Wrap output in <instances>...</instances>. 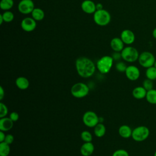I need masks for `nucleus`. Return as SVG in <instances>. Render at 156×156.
<instances>
[{
    "label": "nucleus",
    "instance_id": "nucleus-18",
    "mask_svg": "<svg viewBox=\"0 0 156 156\" xmlns=\"http://www.w3.org/2000/svg\"><path fill=\"white\" fill-rule=\"evenodd\" d=\"M133 129L126 124H123L118 129L119 135L123 138H129L132 136Z\"/></svg>",
    "mask_w": 156,
    "mask_h": 156
},
{
    "label": "nucleus",
    "instance_id": "nucleus-1",
    "mask_svg": "<svg viewBox=\"0 0 156 156\" xmlns=\"http://www.w3.org/2000/svg\"><path fill=\"white\" fill-rule=\"evenodd\" d=\"M75 66L77 74L83 78L91 77L96 69V66L94 62L86 57H80L77 58Z\"/></svg>",
    "mask_w": 156,
    "mask_h": 156
},
{
    "label": "nucleus",
    "instance_id": "nucleus-19",
    "mask_svg": "<svg viewBox=\"0 0 156 156\" xmlns=\"http://www.w3.org/2000/svg\"><path fill=\"white\" fill-rule=\"evenodd\" d=\"M15 84L19 89L24 90L29 88L30 83L29 80L26 77L20 76L16 78L15 80Z\"/></svg>",
    "mask_w": 156,
    "mask_h": 156
},
{
    "label": "nucleus",
    "instance_id": "nucleus-30",
    "mask_svg": "<svg viewBox=\"0 0 156 156\" xmlns=\"http://www.w3.org/2000/svg\"><path fill=\"white\" fill-rule=\"evenodd\" d=\"M8 114V108L3 102H0V118L5 117Z\"/></svg>",
    "mask_w": 156,
    "mask_h": 156
},
{
    "label": "nucleus",
    "instance_id": "nucleus-6",
    "mask_svg": "<svg viewBox=\"0 0 156 156\" xmlns=\"http://www.w3.org/2000/svg\"><path fill=\"white\" fill-rule=\"evenodd\" d=\"M149 134L150 130L147 127L140 126L133 129L131 137L136 142H142L149 137Z\"/></svg>",
    "mask_w": 156,
    "mask_h": 156
},
{
    "label": "nucleus",
    "instance_id": "nucleus-29",
    "mask_svg": "<svg viewBox=\"0 0 156 156\" xmlns=\"http://www.w3.org/2000/svg\"><path fill=\"white\" fill-rule=\"evenodd\" d=\"M127 67L126 64L122 61L118 62L115 65V69L119 73H125Z\"/></svg>",
    "mask_w": 156,
    "mask_h": 156
},
{
    "label": "nucleus",
    "instance_id": "nucleus-14",
    "mask_svg": "<svg viewBox=\"0 0 156 156\" xmlns=\"http://www.w3.org/2000/svg\"><path fill=\"white\" fill-rule=\"evenodd\" d=\"M13 121L9 117H3L0 119V130L4 132L11 130L13 126Z\"/></svg>",
    "mask_w": 156,
    "mask_h": 156
},
{
    "label": "nucleus",
    "instance_id": "nucleus-23",
    "mask_svg": "<svg viewBox=\"0 0 156 156\" xmlns=\"http://www.w3.org/2000/svg\"><path fill=\"white\" fill-rule=\"evenodd\" d=\"M10 152V145L5 142L0 143V156H8Z\"/></svg>",
    "mask_w": 156,
    "mask_h": 156
},
{
    "label": "nucleus",
    "instance_id": "nucleus-37",
    "mask_svg": "<svg viewBox=\"0 0 156 156\" xmlns=\"http://www.w3.org/2000/svg\"><path fill=\"white\" fill-rule=\"evenodd\" d=\"M103 9L102 5L101 3H98V4H96V9L97 10H101V9Z\"/></svg>",
    "mask_w": 156,
    "mask_h": 156
},
{
    "label": "nucleus",
    "instance_id": "nucleus-15",
    "mask_svg": "<svg viewBox=\"0 0 156 156\" xmlns=\"http://www.w3.org/2000/svg\"><path fill=\"white\" fill-rule=\"evenodd\" d=\"M94 151V144L91 142H85L80 147V152L83 156H90Z\"/></svg>",
    "mask_w": 156,
    "mask_h": 156
},
{
    "label": "nucleus",
    "instance_id": "nucleus-26",
    "mask_svg": "<svg viewBox=\"0 0 156 156\" xmlns=\"http://www.w3.org/2000/svg\"><path fill=\"white\" fill-rule=\"evenodd\" d=\"M80 138L83 141L85 142H91L93 140L92 134L88 130H84L80 133Z\"/></svg>",
    "mask_w": 156,
    "mask_h": 156
},
{
    "label": "nucleus",
    "instance_id": "nucleus-20",
    "mask_svg": "<svg viewBox=\"0 0 156 156\" xmlns=\"http://www.w3.org/2000/svg\"><path fill=\"white\" fill-rule=\"evenodd\" d=\"M106 132V128L104 124L102 122H99L94 127V134L96 137L101 138L105 135Z\"/></svg>",
    "mask_w": 156,
    "mask_h": 156
},
{
    "label": "nucleus",
    "instance_id": "nucleus-2",
    "mask_svg": "<svg viewBox=\"0 0 156 156\" xmlns=\"http://www.w3.org/2000/svg\"><path fill=\"white\" fill-rule=\"evenodd\" d=\"M113 59L110 55H104L96 62V68L102 74H107L111 70L113 65Z\"/></svg>",
    "mask_w": 156,
    "mask_h": 156
},
{
    "label": "nucleus",
    "instance_id": "nucleus-27",
    "mask_svg": "<svg viewBox=\"0 0 156 156\" xmlns=\"http://www.w3.org/2000/svg\"><path fill=\"white\" fill-rule=\"evenodd\" d=\"M4 21L5 23L12 22L14 19V14L10 10H6L2 13Z\"/></svg>",
    "mask_w": 156,
    "mask_h": 156
},
{
    "label": "nucleus",
    "instance_id": "nucleus-5",
    "mask_svg": "<svg viewBox=\"0 0 156 156\" xmlns=\"http://www.w3.org/2000/svg\"><path fill=\"white\" fill-rule=\"evenodd\" d=\"M122 58L129 63H133L138 60L140 54L138 50L131 46L124 47L121 52Z\"/></svg>",
    "mask_w": 156,
    "mask_h": 156
},
{
    "label": "nucleus",
    "instance_id": "nucleus-4",
    "mask_svg": "<svg viewBox=\"0 0 156 156\" xmlns=\"http://www.w3.org/2000/svg\"><path fill=\"white\" fill-rule=\"evenodd\" d=\"M90 91L88 86L83 82H77L71 88V95L76 98H83L87 96Z\"/></svg>",
    "mask_w": 156,
    "mask_h": 156
},
{
    "label": "nucleus",
    "instance_id": "nucleus-10",
    "mask_svg": "<svg viewBox=\"0 0 156 156\" xmlns=\"http://www.w3.org/2000/svg\"><path fill=\"white\" fill-rule=\"evenodd\" d=\"M21 27L25 32H30L35 29L37 23L32 17H26L22 20L21 22Z\"/></svg>",
    "mask_w": 156,
    "mask_h": 156
},
{
    "label": "nucleus",
    "instance_id": "nucleus-16",
    "mask_svg": "<svg viewBox=\"0 0 156 156\" xmlns=\"http://www.w3.org/2000/svg\"><path fill=\"white\" fill-rule=\"evenodd\" d=\"M110 47L115 52H121L124 48V43L121 38L115 37L110 41Z\"/></svg>",
    "mask_w": 156,
    "mask_h": 156
},
{
    "label": "nucleus",
    "instance_id": "nucleus-38",
    "mask_svg": "<svg viewBox=\"0 0 156 156\" xmlns=\"http://www.w3.org/2000/svg\"><path fill=\"white\" fill-rule=\"evenodd\" d=\"M152 36L156 40V27L154 28V30H152Z\"/></svg>",
    "mask_w": 156,
    "mask_h": 156
},
{
    "label": "nucleus",
    "instance_id": "nucleus-33",
    "mask_svg": "<svg viewBox=\"0 0 156 156\" xmlns=\"http://www.w3.org/2000/svg\"><path fill=\"white\" fill-rule=\"evenodd\" d=\"M19 114L16 112H12L10 113L9 115V118L13 121V122H16L19 119Z\"/></svg>",
    "mask_w": 156,
    "mask_h": 156
},
{
    "label": "nucleus",
    "instance_id": "nucleus-41",
    "mask_svg": "<svg viewBox=\"0 0 156 156\" xmlns=\"http://www.w3.org/2000/svg\"><path fill=\"white\" fill-rule=\"evenodd\" d=\"M154 156H156V151H155V152H154Z\"/></svg>",
    "mask_w": 156,
    "mask_h": 156
},
{
    "label": "nucleus",
    "instance_id": "nucleus-9",
    "mask_svg": "<svg viewBox=\"0 0 156 156\" xmlns=\"http://www.w3.org/2000/svg\"><path fill=\"white\" fill-rule=\"evenodd\" d=\"M35 9L32 0H21L18 4V11L24 15L31 13Z\"/></svg>",
    "mask_w": 156,
    "mask_h": 156
},
{
    "label": "nucleus",
    "instance_id": "nucleus-36",
    "mask_svg": "<svg viewBox=\"0 0 156 156\" xmlns=\"http://www.w3.org/2000/svg\"><path fill=\"white\" fill-rule=\"evenodd\" d=\"M5 135H5V132H4L0 130V143L4 141V140H5Z\"/></svg>",
    "mask_w": 156,
    "mask_h": 156
},
{
    "label": "nucleus",
    "instance_id": "nucleus-3",
    "mask_svg": "<svg viewBox=\"0 0 156 156\" xmlns=\"http://www.w3.org/2000/svg\"><path fill=\"white\" fill-rule=\"evenodd\" d=\"M93 20L97 25L105 26L110 23L111 21V15L107 10L104 9L96 10L93 13Z\"/></svg>",
    "mask_w": 156,
    "mask_h": 156
},
{
    "label": "nucleus",
    "instance_id": "nucleus-24",
    "mask_svg": "<svg viewBox=\"0 0 156 156\" xmlns=\"http://www.w3.org/2000/svg\"><path fill=\"white\" fill-rule=\"evenodd\" d=\"M145 75L146 78L150 80H155L156 79V68H155V66H152L146 68Z\"/></svg>",
    "mask_w": 156,
    "mask_h": 156
},
{
    "label": "nucleus",
    "instance_id": "nucleus-34",
    "mask_svg": "<svg viewBox=\"0 0 156 156\" xmlns=\"http://www.w3.org/2000/svg\"><path fill=\"white\" fill-rule=\"evenodd\" d=\"M112 57L113 60H115V61H119L121 58H122L121 52H115L114 51V52L112 55Z\"/></svg>",
    "mask_w": 156,
    "mask_h": 156
},
{
    "label": "nucleus",
    "instance_id": "nucleus-35",
    "mask_svg": "<svg viewBox=\"0 0 156 156\" xmlns=\"http://www.w3.org/2000/svg\"><path fill=\"white\" fill-rule=\"evenodd\" d=\"M5 96V91L2 86L0 87V100H2Z\"/></svg>",
    "mask_w": 156,
    "mask_h": 156
},
{
    "label": "nucleus",
    "instance_id": "nucleus-8",
    "mask_svg": "<svg viewBox=\"0 0 156 156\" xmlns=\"http://www.w3.org/2000/svg\"><path fill=\"white\" fill-rule=\"evenodd\" d=\"M82 121L87 127L92 128L99 122V118L95 112L87 111L83 115Z\"/></svg>",
    "mask_w": 156,
    "mask_h": 156
},
{
    "label": "nucleus",
    "instance_id": "nucleus-22",
    "mask_svg": "<svg viewBox=\"0 0 156 156\" xmlns=\"http://www.w3.org/2000/svg\"><path fill=\"white\" fill-rule=\"evenodd\" d=\"M146 99L151 104H156V89H152L147 91Z\"/></svg>",
    "mask_w": 156,
    "mask_h": 156
},
{
    "label": "nucleus",
    "instance_id": "nucleus-25",
    "mask_svg": "<svg viewBox=\"0 0 156 156\" xmlns=\"http://www.w3.org/2000/svg\"><path fill=\"white\" fill-rule=\"evenodd\" d=\"M13 0H1L0 2V7L3 10H9L13 6Z\"/></svg>",
    "mask_w": 156,
    "mask_h": 156
},
{
    "label": "nucleus",
    "instance_id": "nucleus-12",
    "mask_svg": "<svg viewBox=\"0 0 156 156\" xmlns=\"http://www.w3.org/2000/svg\"><path fill=\"white\" fill-rule=\"evenodd\" d=\"M120 38L124 44L127 45L132 44L135 40L134 33L130 29H124L121 33Z\"/></svg>",
    "mask_w": 156,
    "mask_h": 156
},
{
    "label": "nucleus",
    "instance_id": "nucleus-21",
    "mask_svg": "<svg viewBox=\"0 0 156 156\" xmlns=\"http://www.w3.org/2000/svg\"><path fill=\"white\" fill-rule=\"evenodd\" d=\"M32 17L37 21H41L44 18V11L40 8H35L31 13Z\"/></svg>",
    "mask_w": 156,
    "mask_h": 156
},
{
    "label": "nucleus",
    "instance_id": "nucleus-11",
    "mask_svg": "<svg viewBox=\"0 0 156 156\" xmlns=\"http://www.w3.org/2000/svg\"><path fill=\"white\" fill-rule=\"evenodd\" d=\"M124 73L126 77L131 81L136 80L140 76V71L139 68L135 65L127 66Z\"/></svg>",
    "mask_w": 156,
    "mask_h": 156
},
{
    "label": "nucleus",
    "instance_id": "nucleus-40",
    "mask_svg": "<svg viewBox=\"0 0 156 156\" xmlns=\"http://www.w3.org/2000/svg\"><path fill=\"white\" fill-rule=\"evenodd\" d=\"M154 66H155V68H156V60H155V63H154Z\"/></svg>",
    "mask_w": 156,
    "mask_h": 156
},
{
    "label": "nucleus",
    "instance_id": "nucleus-32",
    "mask_svg": "<svg viewBox=\"0 0 156 156\" xmlns=\"http://www.w3.org/2000/svg\"><path fill=\"white\" fill-rule=\"evenodd\" d=\"M14 141V136L12 134H7L5 135V140H4V141L5 143H7L8 144L10 145L11 144L13 143Z\"/></svg>",
    "mask_w": 156,
    "mask_h": 156
},
{
    "label": "nucleus",
    "instance_id": "nucleus-13",
    "mask_svg": "<svg viewBox=\"0 0 156 156\" xmlns=\"http://www.w3.org/2000/svg\"><path fill=\"white\" fill-rule=\"evenodd\" d=\"M81 9L87 14H93L96 11V4L91 0H84L81 4Z\"/></svg>",
    "mask_w": 156,
    "mask_h": 156
},
{
    "label": "nucleus",
    "instance_id": "nucleus-39",
    "mask_svg": "<svg viewBox=\"0 0 156 156\" xmlns=\"http://www.w3.org/2000/svg\"><path fill=\"white\" fill-rule=\"evenodd\" d=\"M4 22V19H3V17H2V13L0 14V24H2V23Z\"/></svg>",
    "mask_w": 156,
    "mask_h": 156
},
{
    "label": "nucleus",
    "instance_id": "nucleus-7",
    "mask_svg": "<svg viewBox=\"0 0 156 156\" xmlns=\"http://www.w3.org/2000/svg\"><path fill=\"white\" fill-rule=\"evenodd\" d=\"M155 58L154 54L149 51H143L140 54L138 61L139 64L144 68H147L154 66Z\"/></svg>",
    "mask_w": 156,
    "mask_h": 156
},
{
    "label": "nucleus",
    "instance_id": "nucleus-31",
    "mask_svg": "<svg viewBox=\"0 0 156 156\" xmlns=\"http://www.w3.org/2000/svg\"><path fill=\"white\" fill-rule=\"evenodd\" d=\"M112 156H129V154L126 150L119 149L113 153Z\"/></svg>",
    "mask_w": 156,
    "mask_h": 156
},
{
    "label": "nucleus",
    "instance_id": "nucleus-17",
    "mask_svg": "<svg viewBox=\"0 0 156 156\" xmlns=\"http://www.w3.org/2000/svg\"><path fill=\"white\" fill-rule=\"evenodd\" d=\"M147 91L143 86H138L133 89L132 94L134 98L136 99H143L146 98Z\"/></svg>",
    "mask_w": 156,
    "mask_h": 156
},
{
    "label": "nucleus",
    "instance_id": "nucleus-28",
    "mask_svg": "<svg viewBox=\"0 0 156 156\" xmlns=\"http://www.w3.org/2000/svg\"><path fill=\"white\" fill-rule=\"evenodd\" d=\"M142 86H143L147 91L151 90H152V89L154 88V82H153V80H150V79L146 78V79H144V80L143 81Z\"/></svg>",
    "mask_w": 156,
    "mask_h": 156
}]
</instances>
